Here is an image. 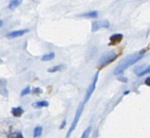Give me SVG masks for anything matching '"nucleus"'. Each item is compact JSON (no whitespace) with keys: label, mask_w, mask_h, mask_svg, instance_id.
Instances as JSON below:
<instances>
[{"label":"nucleus","mask_w":150,"mask_h":138,"mask_svg":"<svg viewBox=\"0 0 150 138\" xmlns=\"http://www.w3.org/2000/svg\"><path fill=\"white\" fill-rule=\"evenodd\" d=\"M30 1H33V2H35V1H37V0H30Z\"/></svg>","instance_id":"nucleus-24"},{"label":"nucleus","mask_w":150,"mask_h":138,"mask_svg":"<svg viewBox=\"0 0 150 138\" xmlns=\"http://www.w3.org/2000/svg\"><path fill=\"white\" fill-rule=\"evenodd\" d=\"M22 1H23V0H11V1L10 2V4H9V9L10 10L16 9V8L22 3Z\"/></svg>","instance_id":"nucleus-13"},{"label":"nucleus","mask_w":150,"mask_h":138,"mask_svg":"<svg viewBox=\"0 0 150 138\" xmlns=\"http://www.w3.org/2000/svg\"><path fill=\"white\" fill-rule=\"evenodd\" d=\"M40 93H42V89L40 88H34L33 90V94H40Z\"/></svg>","instance_id":"nucleus-20"},{"label":"nucleus","mask_w":150,"mask_h":138,"mask_svg":"<svg viewBox=\"0 0 150 138\" xmlns=\"http://www.w3.org/2000/svg\"><path fill=\"white\" fill-rule=\"evenodd\" d=\"M54 57H55V53L51 52V53L44 55V56L41 58V61H43V62H48V61H50V60H53Z\"/></svg>","instance_id":"nucleus-14"},{"label":"nucleus","mask_w":150,"mask_h":138,"mask_svg":"<svg viewBox=\"0 0 150 138\" xmlns=\"http://www.w3.org/2000/svg\"><path fill=\"white\" fill-rule=\"evenodd\" d=\"M65 68V65H63V64H60V65H56V66H54V67H51L50 68L48 71L50 73H54V72H56V71H61Z\"/></svg>","instance_id":"nucleus-15"},{"label":"nucleus","mask_w":150,"mask_h":138,"mask_svg":"<svg viewBox=\"0 0 150 138\" xmlns=\"http://www.w3.org/2000/svg\"><path fill=\"white\" fill-rule=\"evenodd\" d=\"M145 84L146 85H148V86H150V77H148V78H145Z\"/></svg>","instance_id":"nucleus-21"},{"label":"nucleus","mask_w":150,"mask_h":138,"mask_svg":"<svg viewBox=\"0 0 150 138\" xmlns=\"http://www.w3.org/2000/svg\"><path fill=\"white\" fill-rule=\"evenodd\" d=\"M8 137H17V138H23V134L20 131H15L14 132H11L10 134H7Z\"/></svg>","instance_id":"nucleus-17"},{"label":"nucleus","mask_w":150,"mask_h":138,"mask_svg":"<svg viewBox=\"0 0 150 138\" xmlns=\"http://www.w3.org/2000/svg\"><path fill=\"white\" fill-rule=\"evenodd\" d=\"M7 80L1 78L0 80V95L3 97H8V90H7Z\"/></svg>","instance_id":"nucleus-9"},{"label":"nucleus","mask_w":150,"mask_h":138,"mask_svg":"<svg viewBox=\"0 0 150 138\" xmlns=\"http://www.w3.org/2000/svg\"><path fill=\"white\" fill-rule=\"evenodd\" d=\"M11 113L15 117H20L24 113V110L22 107H13L11 109Z\"/></svg>","instance_id":"nucleus-10"},{"label":"nucleus","mask_w":150,"mask_h":138,"mask_svg":"<svg viewBox=\"0 0 150 138\" xmlns=\"http://www.w3.org/2000/svg\"><path fill=\"white\" fill-rule=\"evenodd\" d=\"M3 26V21L2 20H0V27H1Z\"/></svg>","instance_id":"nucleus-23"},{"label":"nucleus","mask_w":150,"mask_h":138,"mask_svg":"<svg viewBox=\"0 0 150 138\" xmlns=\"http://www.w3.org/2000/svg\"><path fill=\"white\" fill-rule=\"evenodd\" d=\"M110 27V24L108 20H99L94 21L91 24V31L92 32H96L101 29H108Z\"/></svg>","instance_id":"nucleus-4"},{"label":"nucleus","mask_w":150,"mask_h":138,"mask_svg":"<svg viewBox=\"0 0 150 138\" xmlns=\"http://www.w3.org/2000/svg\"><path fill=\"white\" fill-rule=\"evenodd\" d=\"M30 86H28V87H26V88L21 92V97H24V96H26V95L30 94Z\"/></svg>","instance_id":"nucleus-19"},{"label":"nucleus","mask_w":150,"mask_h":138,"mask_svg":"<svg viewBox=\"0 0 150 138\" xmlns=\"http://www.w3.org/2000/svg\"><path fill=\"white\" fill-rule=\"evenodd\" d=\"M84 105H85L84 102H83V103H81L80 105H79V108H78L77 112H76V115H75L74 120H73V122H72L71 126H70L69 131V132H68V135H67V137H69V136H70V134H71V132H73V130H74L75 128H76V125H77V123H78L79 119H80V116H81L82 113H83V109H84Z\"/></svg>","instance_id":"nucleus-3"},{"label":"nucleus","mask_w":150,"mask_h":138,"mask_svg":"<svg viewBox=\"0 0 150 138\" xmlns=\"http://www.w3.org/2000/svg\"><path fill=\"white\" fill-rule=\"evenodd\" d=\"M150 72V65L149 64H144L141 66H138L134 69V73H135L138 77H142L146 73Z\"/></svg>","instance_id":"nucleus-6"},{"label":"nucleus","mask_w":150,"mask_h":138,"mask_svg":"<svg viewBox=\"0 0 150 138\" xmlns=\"http://www.w3.org/2000/svg\"><path fill=\"white\" fill-rule=\"evenodd\" d=\"M143 57H144V55L142 52L135 53V54L129 55V56L125 57L124 60L116 66L115 70H114V75H120L123 72H125L129 66H131L132 64H135V62H138L140 60H142Z\"/></svg>","instance_id":"nucleus-1"},{"label":"nucleus","mask_w":150,"mask_h":138,"mask_svg":"<svg viewBox=\"0 0 150 138\" xmlns=\"http://www.w3.org/2000/svg\"><path fill=\"white\" fill-rule=\"evenodd\" d=\"M42 131H43V129H42V127H40V126H38V127L35 128L33 130V137H39V136H41Z\"/></svg>","instance_id":"nucleus-16"},{"label":"nucleus","mask_w":150,"mask_h":138,"mask_svg":"<svg viewBox=\"0 0 150 138\" xmlns=\"http://www.w3.org/2000/svg\"><path fill=\"white\" fill-rule=\"evenodd\" d=\"M48 106H49V102L46 100H42V101H38V102L33 103V107L34 108H44V107H48Z\"/></svg>","instance_id":"nucleus-11"},{"label":"nucleus","mask_w":150,"mask_h":138,"mask_svg":"<svg viewBox=\"0 0 150 138\" xmlns=\"http://www.w3.org/2000/svg\"><path fill=\"white\" fill-rule=\"evenodd\" d=\"M90 131H91V127H90V126H89V127H88V129H86V131H85V132L82 134V138H86V137H88L89 133H90Z\"/></svg>","instance_id":"nucleus-18"},{"label":"nucleus","mask_w":150,"mask_h":138,"mask_svg":"<svg viewBox=\"0 0 150 138\" xmlns=\"http://www.w3.org/2000/svg\"><path fill=\"white\" fill-rule=\"evenodd\" d=\"M98 16V13L96 11H89V13H86L80 15V17H86V18H96Z\"/></svg>","instance_id":"nucleus-12"},{"label":"nucleus","mask_w":150,"mask_h":138,"mask_svg":"<svg viewBox=\"0 0 150 138\" xmlns=\"http://www.w3.org/2000/svg\"><path fill=\"white\" fill-rule=\"evenodd\" d=\"M27 32H29V29H21V30H16V31H11V32L8 33L6 35V38H8V39L17 38V37L22 36V35H24Z\"/></svg>","instance_id":"nucleus-8"},{"label":"nucleus","mask_w":150,"mask_h":138,"mask_svg":"<svg viewBox=\"0 0 150 138\" xmlns=\"http://www.w3.org/2000/svg\"><path fill=\"white\" fill-rule=\"evenodd\" d=\"M66 123H67V121H66V120H64V121H63V124L61 125V127H60V128H61V129H63V128H64V127H65V125H66Z\"/></svg>","instance_id":"nucleus-22"},{"label":"nucleus","mask_w":150,"mask_h":138,"mask_svg":"<svg viewBox=\"0 0 150 138\" xmlns=\"http://www.w3.org/2000/svg\"><path fill=\"white\" fill-rule=\"evenodd\" d=\"M119 57V54L115 51H108V52L104 53L99 59V65L101 67L108 65L109 64H111L112 62H114L116 59Z\"/></svg>","instance_id":"nucleus-2"},{"label":"nucleus","mask_w":150,"mask_h":138,"mask_svg":"<svg viewBox=\"0 0 150 138\" xmlns=\"http://www.w3.org/2000/svg\"><path fill=\"white\" fill-rule=\"evenodd\" d=\"M98 76H99V72H97L95 77H94L93 81L91 82V84L89 85V87L88 89V91H86V97H85V99H84V103L86 104V102H88V100L90 98V97H91L92 93L94 92V90H95V87H96V83H97V81H98Z\"/></svg>","instance_id":"nucleus-5"},{"label":"nucleus","mask_w":150,"mask_h":138,"mask_svg":"<svg viewBox=\"0 0 150 138\" xmlns=\"http://www.w3.org/2000/svg\"><path fill=\"white\" fill-rule=\"evenodd\" d=\"M123 34H120V33H116V34H113L110 36L109 38V46H117L118 44H120L123 40Z\"/></svg>","instance_id":"nucleus-7"}]
</instances>
